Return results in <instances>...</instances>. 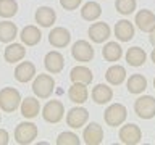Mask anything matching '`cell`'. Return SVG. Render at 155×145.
Wrapping results in <instances>:
<instances>
[{"label":"cell","mask_w":155,"mask_h":145,"mask_svg":"<svg viewBox=\"0 0 155 145\" xmlns=\"http://www.w3.org/2000/svg\"><path fill=\"white\" fill-rule=\"evenodd\" d=\"M87 34H89V39L94 44H104V42L108 40V37L111 36V29L107 23L97 21V23H92L89 26Z\"/></svg>","instance_id":"cell-10"},{"label":"cell","mask_w":155,"mask_h":145,"mask_svg":"<svg viewBox=\"0 0 155 145\" xmlns=\"http://www.w3.org/2000/svg\"><path fill=\"white\" fill-rule=\"evenodd\" d=\"M71 42V32L63 26H57L48 32V44L55 48H65Z\"/></svg>","instance_id":"cell-11"},{"label":"cell","mask_w":155,"mask_h":145,"mask_svg":"<svg viewBox=\"0 0 155 145\" xmlns=\"http://www.w3.org/2000/svg\"><path fill=\"white\" fill-rule=\"evenodd\" d=\"M53 90H55V79L50 74H36L32 81V92L37 98H48Z\"/></svg>","instance_id":"cell-1"},{"label":"cell","mask_w":155,"mask_h":145,"mask_svg":"<svg viewBox=\"0 0 155 145\" xmlns=\"http://www.w3.org/2000/svg\"><path fill=\"white\" fill-rule=\"evenodd\" d=\"M89 121V111L84 106H74L66 113V124L71 129H81L82 126H86V123Z\"/></svg>","instance_id":"cell-9"},{"label":"cell","mask_w":155,"mask_h":145,"mask_svg":"<svg viewBox=\"0 0 155 145\" xmlns=\"http://www.w3.org/2000/svg\"><path fill=\"white\" fill-rule=\"evenodd\" d=\"M145 60H147V53H145V50L140 47H131V48H128V52H126V63H128L129 66L139 68L145 63Z\"/></svg>","instance_id":"cell-28"},{"label":"cell","mask_w":155,"mask_h":145,"mask_svg":"<svg viewBox=\"0 0 155 145\" xmlns=\"http://www.w3.org/2000/svg\"><path fill=\"white\" fill-rule=\"evenodd\" d=\"M113 32H115V36L120 42H129L134 39L136 27L129 19H120V21H116V24H115Z\"/></svg>","instance_id":"cell-14"},{"label":"cell","mask_w":155,"mask_h":145,"mask_svg":"<svg viewBox=\"0 0 155 145\" xmlns=\"http://www.w3.org/2000/svg\"><path fill=\"white\" fill-rule=\"evenodd\" d=\"M19 110H21V114L26 119H32L36 116H39L42 108H41V103H39V100L36 97H26L19 103Z\"/></svg>","instance_id":"cell-20"},{"label":"cell","mask_w":155,"mask_h":145,"mask_svg":"<svg viewBox=\"0 0 155 145\" xmlns=\"http://www.w3.org/2000/svg\"><path fill=\"white\" fill-rule=\"evenodd\" d=\"M19 39H21L23 45L34 47V45H37V44L42 40V32H41V29H39L37 26L29 24V26H24L21 29V32H19Z\"/></svg>","instance_id":"cell-16"},{"label":"cell","mask_w":155,"mask_h":145,"mask_svg":"<svg viewBox=\"0 0 155 145\" xmlns=\"http://www.w3.org/2000/svg\"><path fill=\"white\" fill-rule=\"evenodd\" d=\"M134 113L140 119H152L155 116V98L152 95H140L134 102Z\"/></svg>","instance_id":"cell-6"},{"label":"cell","mask_w":155,"mask_h":145,"mask_svg":"<svg viewBox=\"0 0 155 145\" xmlns=\"http://www.w3.org/2000/svg\"><path fill=\"white\" fill-rule=\"evenodd\" d=\"M105 79L110 85H120L126 81V69L121 65H111L105 71Z\"/></svg>","instance_id":"cell-24"},{"label":"cell","mask_w":155,"mask_h":145,"mask_svg":"<svg viewBox=\"0 0 155 145\" xmlns=\"http://www.w3.org/2000/svg\"><path fill=\"white\" fill-rule=\"evenodd\" d=\"M91 97L97 105H107L113 100V90L107 84H97L91 92Z\"/></svg>","instance_id":"cell-22"},{"label":"cell","mask_w":155,"mask_h":145,"mask_svg":"<svg viewBox=\"0 0 155 145\" xmlns=\"http://www.w3.org/2000/svg\"><path fill=\"white\" fill-rule=\"evenodd\" d=\"M150 58H152V61H153V65H155V48L152 50V53H150Z\"/></svg>","instance_id":"cell-36"},{"label":"cell","mask_w":155,"mask_h":145,"mask_svg":"<svg viewBox=\"0 0 155 145\" xmlns=\"http://www.w3.org/2000/svg\"><path fill=\"white\" fill-rule=\"evenodd\" d=\"M55 143L57 145H79L81 143V139L78 137V134L71 132V130H66V132L58 134Z\"/></svg>","instance_id":"cell-32"},{"label":"cell","mask_w":155,"mask_h":145,"mask_svg":"<svg viewBox=\"0 0 155 145\" xmlns=\"http://www.w3.org/2000/svg\"><path fill=\"white\" fill-rule=\"evenodd\" d=\"M0 123H2V116H0Z\"/></svg>","instance_id":"cell-38"},{"label":"cell","mask_w":155,"mask_h":145,"mask_svg":"<svg viewBox=\"0 0 155 145\" xmlns=\"http://www.w3.org/2000/svg\"><path fill=\"white\" fill-rule=\"evenodd\" d=\"M95 52H94V47L91 45V42L87 40H76L71 47V56L74 58L76 61L79 63H89L92 61Z\"/></svg>","instance_id":"cell-8"},{"label":"cell","mask_w":155,"mask_h":145,"mask_svg":"<svg viewBox=\"0 0 155 145\" xmlns=\"http://www.w3.org/2000/svg\"><path fill=\"white\" fill-rule=\"evenodd\" d=\"M102 56H104V60L110 63L120 61V58L123 56V48L118 42H107L102 48Z\"/></svg>","instance_id":"cell-29"},{"label":"cell","mask_w":155,"mask_h":145,"mask_svg":"<svg viewBox=\"0 0 155 145\" xmlns=\"http://www.w3.org/2000/svg\"><path fill=\"white\" fill-rule=\"evenodd\" d=\"M34 19L41 27H52L57 21V13L50 7H39L34 13Z\"/></svg>","instance_id":"cell-18"},{"label":"cell","mask_w":155,"mask_h":145,"mask_svg":"<svg viewBox=\"0 0 155 145\" xmlns=\"http://www.w3.org/2000/svg\"><path fill=\"white\" fill-rule=\"evenodd\" d=\"M18 13V2L16 0H0V18H13Z\"/></svg>","instance_id":"cell-30"},{"label":"cell","mask_w":155,"mask_h":145,"mask_svg":"<svg viewBox=\"0 0 155 145\" xmlns=\"http://www.w3.org/2000/svg\"><path fill=\"white\" fill-rule=\"evenodd\" d=\"M36 74H37L36 65L31 61H21L16 65V68H15V79L18 82H23V84L32 81L34 77H36Z\"/></svg>","instance_id":"cell-15"},{"label":"cell","mask_w":155,"mask_h":145,"mask_svg":"<svg viewBox=\"0 0 155 145\" xmlns=\"http://www.w3.org/2000/svg\"><path fill=\"white\" fill-rule=\"evenodd\" d=\"M21 100V94L15 87H3L0 90V110L5 113H13L15 110H18Z\"/></svg>","instance_id":"cell-2"},{"label":"cell","mask_w":155,"mask_h":145,"mask_svg":"<svg viewBox=\"0 0 155 145\" xmlns=\"http://www.w3.org/2000/svg\"><path fill=\"white\" fill-rule=\"evenodd\" d=\"M70 79L73 82H81V84L89 85L94 81V74H92L91 68H87L86 65H78L70 71Z\"/></svg>","instance_id":"cell-23"},{"label":"cell","mask_w":155,"mask_h":145,"mask_svg":"<svg viewBox=\"0 0 155 145\" xmlns=\"http://www.w3.org/2000/svg\"><path fill=\"white\" fill-rule=\"evenodd\" d=\"M18 37V26L8 19L0 21V42L2 44H10Z\"/></svg>","instance_id":"cell-27"},{"label":"cell","mask_w":155,"mask_h":145,"mask_svg":"<svg viewBox=\"0 0 155 145\" xmlns=\"http://www.w3.org/2000/svg\"><path fill=\"white\" fill-rule=\"evenodd\" d=\"M26 56V48L23 44H16V42H10L3 50V58L7 63H18Z\"/></svg>","instance_id":"cell-19"},{"label":"cell","mask_w":155,"mask_h":145,"mask_svg":"<svg viewBox=\"0 0 155 145\" xmlns=\"http://www.w3.org/2000/svg\"><path fill=\"white\" fill-rule=\"evenodd\" d=\"M118 137L124 145H137L142 140V129L134 123H128L120 127Z\"/></svg>","instance_id":"cell-7"},{"label":"cell","mask_w":155,"mask_h":145,"mask_svg":"<svg viewBox=\"0 0 155 145\" xmlns=\"http://www.w3.org/2000/svg\"><path fill=\"white\" fill-rule=\"evenodd\" d=\"M128 118V110L123 103H111L104 113V121L110 127H118Z\"/></svg>","instance_id":"cell-4"},{"label":"cell","mask_w":155,"mask_h":145,"mask_svg":"<svg viewBox=\"0 0 155 145\" xmlns=\"http://www.w3.org/2000/svg\"><path fill=\"white\" fill-rule=\"evenodd\" d=\"M8 142H10V134H8V130L0 129V145H8Z\"/></svg>","instance_id":"cell-34"},{"label":"cell","mask_w":155,"mask_h":145,"mask_svg":"<svg viewBox=\"0 0 155 145\" xmlns=\"http://www.w3.org/2000/svg\"><path fill=\"white\" fill-rule=\"evenodd\" d=\"M44 66H45V69L50 72V74H58V72H61L63 68H65V56H63L58 50L48 52L45 55V58H44Z\"/></svg>","instance_id":"cell-13"},{"label":"cell","mask_w":155,"mask_h":145,"mask_svg":"<svg viewBox=\"0 0 155 145\" xmlns=\"http://www.w3.org/2000/svg\"><path fill=\"white\" fill-rule=\"evenodd\" d=\"M81 3H82V0H60L61 8H63V10H66V11H73V10H78Z\"/></svg>","instance_id":"cell-33"},{"label":"cell","mask_w":155,"mask_h":145,"mask_svg":"<svg viewBox=\"0 0 155 145\" xmlns=\"http://www.w3.org/2000/svg\"><path fill=\"white\" fill-rule=\"evenodd\" d=\"M136 7H137V2H136V0H116L115 2L116 11L120 14H123V16H129L131 13H134Z\"/></svg>","instance_id":"cell-31"},{"label":"cell","mask_w":155,"mask_h":145,"mask_svg":"<svg viewBox=\"0 0 155 145\" xmlns=\"http://www.w3.org/2000/svg\"><path fill=\"white\" fill-rule=\"evenodd\" d=\"M134 23L142 32H150L155 29V13L150 10H139L136 13Z\"/></svg>","instance_id":"cell-17"},{"label":"cell","mask_w":155,"mask_h":145,"mask_svg":"<svg viewBox=\"0 0 155 145\" xmlns=\"http://www.w3.org/2000/svg\"><path fill=\"white\" fill-rule=\"evenodd\" d=\"M149 34H150V37H149V40H150V44H152V45L155 47V29H153V31H150Z\"/></svg>","instance_id":"cell-35"},{"label":"cell","mask_w":155,"mask_h":145,"mask_svg":"<svg viewBox=\"0 0 155 145\" xmlns=\"http://www.w3.org/2000/svg\"><path fill=\"white\" fill-rule=\"evenodd\" d=\"M126 89L129 94L139 95L147 89V77L142 74H131L129 79L126 81Z\"/></svg>","instance_id":"cell-26"},{"label":"cell","mask_w":155,"mask_h":145,"mask_svg":"<svg viewBox=\"0 0 155 145\" xmlns=\"http://www.w3.org/2000/svg\"><path fill=\"white\" fill-rule=\"evenodd\" d=\"M68 98L76 105L86 103L87 98H89V89H87V85L81 84V82H73V85L68 89Z\"/></svg>","instance_id":"cell-21"},{"label":"cell","mask_w":155,"mask_h":145,"mask_svg":"<svg viewBox=\"0 0 155 145\" xmlns=\"http://www.w3.org/2000/svg\"><path fill=\"white\" fill-rule=\"evenodd\" d=\"M102 14V7L99 2H94V0H91V2H86L84 5L81 7V18L86 19V21H97V19L100 18Z\"/></svg>","instance_id":"cell-25"},{"label":"cell","mask_w":155,"mask_h":145,"mask_svg":"<svg viewBox=\"0 0 155 145\" xmlns=\"http://www.w3.org/2000/svg\"><path fill=\"white\" fill-rule=\"evenodd\" d=\"M153 89H155V77H153Z\"/></svg>","instance_id":"cell-37"},{"label":"cell","mask_w":155,"mask_h":145,"mask_svg":"<svg viewBox=\"0 0 155 145\" xmlns=\"http://www.w3.org/2000/svg\"><path fill=\"white\" fill-rule=\"evenodd\" d=\"M42 118L50 124L60 123L65 118V106L60 100H48L42 108Z\"/></svg>","instance_id":"cell-5"},{"label":"cell","mask_w":155,"mask_h":145,"mask_svg":"<svg viewBox=\"0 0 155 145\" xmlns=\"http://www.w3.org/2000/svg\"><path fill=\"white\" fill-rule=\"evenodd\" d=\"M39 127L31 121H23L15 129V140L19 145H29L37 139Z\"/></svg>","instance_id":"cell-3"},{"label":"cell","mask_w":155,"mask_h":145,"mask_svg":"<svg viewBox=\"0 0 155 145\" xmlns=\"http://www.w3.org/2000/svg\"><path fill=\"white\" fill-rule=\"evenodd\" d=\"M82 142L87 145H100L104 142V129L99 123H89L82 130Z\"/></svg>","instance_id":"cell-12"}]
</instances>
